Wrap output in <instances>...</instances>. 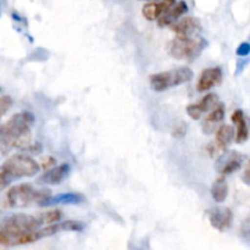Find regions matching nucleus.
I'll list each match as a JSON object with an SVG mask.
<instances>
[{"instance_id":"obj_12","label":"nucleus","mask_w":250,"mask_h":250,"mask_svg":"<svg viewBox=\"0 0 250 250\" xmlns=\"http://www.w3.org/2000/svg\"><path fill=\"white\" fill-rule=\"evenodd\" d=\"M222 71L220 67H209L205 68L199 76V80L197 82L198 92H208L211 88L217 87L222 83Z\"/></svg>"},{"instance_id":"obj_25","label":"nucleus","mask_w":250,"mask_h":250,"mask_svg":"<svg viewBox=\"0 0 250 250\" xmlns=\"http://www.w3.org/2000/svg\"><path fill=\"white\" fill-rule=\"evenodd\" d=\"M55 163H56L55 159L48 156L45 160H43V163H42V166H43V167H50V166H55Z\"/></svg>"},{"instance_id":"obj_10","label":"nucleus","mask_w":250,"mask_h":250,"mask_svg":"<svg viewBox=\"0 0 250 250\" xmlns=\"http://www.w3.org/2000/svg\"><path fill=\"white\" fill-rule=\"evenodd\" d=\"M208 217L211 226L217 231H226L233 224V214L229 208H212L208 212Z\"/></svg>"},{"instance_id":"obj_1","label":"nucleus","mask_w":250,"mask_h":250,"mask_svg":"<svg viewBox=\"0 0 250 250\" xmlns=\"http://www.w3.org/2000/svg\"><path fill=\"white\" fill-rule=\"evenodd\" d=\"M34 124V116L28 111L14 115L0 126V144L15 148H26L31 143V128Z\"/></svg>"},{"instance_id":"obj_7","label":"nucleus","mask_w":250,"mask_h":250,"mask_svg":"<svg viewBox=\"0 0 250 250\" xmlns=\"http://www.w3.org/2000/svg\"><path fill=\"white\" fill-rule=\"evenodd\" d=\"M234 137V128L229 125H222L216 129L214 142L208 144L207 151L212 158H220L224 153H226L227 146L231 144Z\"/></svg>"},{"instance_id":"obj_13","label":"nucleus","mask_w":250,"mask_h":250,"mask_svg":"<svg viewBox=\"0 0 250 250\" xmlns=\"http://www.w3.org/2000/svg\"><path fill=\"white\" fill-rule=\"evenodd\" d=\"M188 11V6L185 1H178L173 2L165 12L160 16V19L158 20V24L160 27H167L172 26L173 23L180 20V17L183 14Z\"/></svg>"},{"instance_id":"obj_15","label":"nucleus","mask_w":250,"mask_h":250,"mask_svg":"<svg viewBox=\"0 0 250 250\" xmlns=\"http://www.w3.org/2000/svg\"><path fill=\"white\" fill-rule=\"evenodd\" d=\"M70 173V165L68 164H61V165L54 166L50 170L46 171L39 181L45 185H59L62 182Z\"/></svg>"},{"instance_id":"obj_5","label":"nucleus","mask_w":250,"mask_h":250,"mask_svg":"<svg viewBox=\"0 0 250 250\" xmlns=\"http://www.w3.org/2000/svg\"><path fill=\"white\" fill-rule=\"evenodd\" d=\"M193 78V71L188 67H177L165 72L154 73L149 77L151 89L155 92H165L170 88L177 87L189 82Z\"/></svg>"},{"instance_id":"obj_9","label":"nucleus","mask_w":250,"mask_h":250,"mask_svg":"<svg viewBox=\"0 0 250 250\" xmlns=\"http://www.w3.org/2000/svg\"><path fill=\"white\" fill-rule=\"evenodd\" d=\"M244 160V156L238 151H229V153H224L219 158L216 166L219 170L220 175L226 177V176L234 173L242 167V163Z\"/></svg>"},{"instance_id":"obj_3","label":"nucleus","mask_w":250,"mask_h":250,"mask_svg":"<svg viewBox=\"0 0 250 250\" xmlns=\"http://www.w3.org/2000/svg\"><path fill=\"white\" fill-rule=\"evenodd\" d=\"M53 197L50 189L41 188L37 189L29 183L14 186L7 190L5 195V204L9 208H27V207H48L49 199Z\"/></svg>"},{"instance_id":"obj_2","label":"nucleus","mask_w":250,"mask_h":250,"mask_svg":"<svg viewBox=\"0 0 250 250\" xmlns=\"http://www.w3.org/2000/svg\"><path fill=\"white\" fill-rule=\"evenodd\" d=\"M41 170V165L27 154H16L7 158L0 165V192L12 182L24 177H33Z\"/></svg>"},{"instance_id":"obj_16","label":"nucleus","mask_w":250,"mask_h":250,"mask_svg":"<svg viewBox=\"0 0 250 250\" xmlns=\"http://www.w3.org/2000/svg\"><path fill=\"white\" fill-rule=\"evenodd\" d=\"M225 117V105L219 104L214 110L210 111V114L205 117L204 124H203V131L205 134H211L216 132V129L220 127V124L222 122Z\"/></svg>"},{"instance_id":"obj_18","label":"nucleus","mask_w":250,"mask_h":250,"mask_svg":"<svg viewBox=\"0 0 250 250\" xmlns=\"http://www.w3.org/2000/svg\"><path fill=\"white\" fill-rule=\"evenodd\" d=\"M211 195L215 202L219 203V204H221V203H224L226 200L227 195H229V185H227L226 177L220 176L215 181L211 187Z\"/></svg>"},{"instance_id":"obj_22","label":"nucleus","mask_w":250,"mask_h":250,"mask_svg":"<svg viewBox=\"0 0 250 250\" xmlns=\"http://www.w3.org/2000/svg\"><path fill=\"white\" fill-rule=\"evenodd\" d=\"M187 134V125L185 122H180L172 129V136L175 138H183Z\"/></svg>"},{"instance_id":"obj_20","label":"nucleus","mask_w":250,"mask_h":250,"mask_svg":"<svg viewBox=\"0 0 250 250\" xmlns=\"http://www.w3.org/2000/svg\"><path fill=\"white\" fill-rule=\"evenodd\" d=\"M42 221H43V225H54V224H59V221L62 217V212L58 209L54 210H49V211L43 212L41 214Z\"/></svg>"},{"instance_id":"obj_8","label":"nucleus","mask_w":250,"mask_h":250,"mask_svg":"<svg viewBox=\"0 0 250 250\" xmlns=\"http://www.w3.org/2000/svg\"><path fill=\"white\" fill-rule=\"evenodd\" d=\"M171 27L177 38H198L203 31V26L197 17L187 16L178 20Z\"/></svg>"},{"instance_id":"obj_24","label":"nucleus","mask_w":250,"mask_h":250,"mask_svg":"<svg viewBox=\"0 0 250 250\" xmlns=\"http://www.w3.org/2000/svg\"><path fill=\"white\" fill-rule=\"evenodd\" d=\"M11 150L12 148L10 146H7V144H0V160L2 158H5Z\"/></svg>"},{"instance_id":"obj_19","label":"nucleus","mask_w":250,"mask_h":250,"mask_svg":"<svg viewBox=\"0 0 250 250\" xmlns=\"http://www.w3.org/2000/svg\"><path fill=\"white\" fill-rule=\"evenodd\" d=\"M84 202V198L83 195L77 194V193H66V194H59L55 197H51L49 199L48 207L54 204H81V203Z\"/></svg>"},{"instance_id":"obj_11","label":"nucleus","mask_w":250,"mask_h":250,"mask_svg":"<svg viewBox=\"0 0 250 250\" xmlns=\"http://www.w3.org/2000/svg\"><path fill=\"white\" fill-rule=\"evenodd\" d=\"M219 104V95L215 94V93H209V94L205 95L204 98H202V100H199L195 104L188 105L187 114L193 120H199L204 112L211 111Z\"/></svg>"},{"instance_id":"obj_4","label":"nucleus","mask_w":250,"mask_h":250,"mask_svg":"<svg viewBox=\"0 0 250 250\" xmlns=\"http://www.w3.org/2000/svg\"><path fill=\"white\" fill-rule=\"evenodd\" d=\"M207 45V41L202 37H198V38H177L176 37L168 44V53L176 60L193 61L202 54Z\"/></svg>"},{"instance_id":"obj_23","label":"nucleus","mask_w":250,"mask_h":250,"mask_svg":"<svg viewBox=\"0 0 250 250\" xmlns=\"http://www.w3.org/2000/svg\"><path fill=\"white\" fill-rule=\"evenodd\" d=\"M249 51H250V46L248 43H246V42L242 43L241 45L238 46V49H237V54H238L239 56H247L249 54Z\"/></svg>"},{"instance_id":"obj_21","label":"nucleus","mask_w":250,"mask_h":250,"mask_svg":"<svg viewBox=\"0 0 250 250\" xmlns=\"http://www.w3.org/2000/svg\"><path fill=\"white\" fill-rule=\"evenodd\" d=\"M11 106H12L11 97H9V95H2V97H0V120H1V117L9 111Z\"/></svg>"},{"instance_id":"obj_14","label":"nucleus","mask_w":250,"mask_h":250,"mask_svg":"<svg viewBox=\"0 0 250 250\" xmlns=\"http://www.w3.org/2000/svg\"><path fill=\"white\" fill-rule=\"evenodd\" d=\"M175 1L167 0V1H150L146 2L142 7V14L148 21H158L161 15L171 6Z\"/></svg>"},{"instance_id":"obj_6","label":"nucleus","mask_w":250,"mask_h":250,"mask_svg":"<svg viewBox=\"0 0 250 250\" xmlns=\"http://www.w3.org/2000/svg\"><path fill=\"white\" fill-rule=\"evenodd\" d=\"M43 226L41 214L38 215H27V214H15L6 217L1 222L2 231L10 234H23L34 232Z\"/></svg>"},{"instance_id":"obj_17","label":"nucleus","mask_w":250,"mask_h":250,"mask_svg":"<svg viewBox=\"0 0 250 250\" xmlns=\"http://www.w3.org/2000/svg\"><path fill=\"white\" fill-rule=\"evenodd\" d=\"M232 122L236 125V142L238 144L244 143L248 141L249 131L247 119L244 116V112L242 110H236L232 115Z\"/></svg>"}]
</instances>
